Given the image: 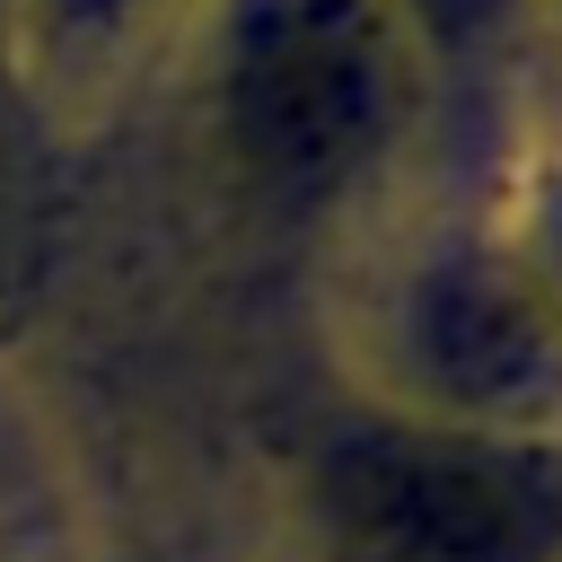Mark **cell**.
I'll return each mask as SVG.
<instances>
[{
  "label": "cell",
  "mask_w": 562,
  "mask_h": 562,
  "mask_svg": "<svg viewBox=\"0 0 562 562\" xmlns=\"http://www.w3.org/2000/svg\"><path fill=\"white\" fill-rule=\"evenodd\" d=\"M386 9L404 18V35L422 44V61H430V79H439V70L492 61V53L527 26L536 0H386Z\"/></svg>",
  "instance_id": "4"
},
{
  "label": "cell",
  "mask_w": 562,
  "mask_h": 562,
  "mask_svg": "<svg viewBox=\"0 0 562 562\" xmlns=\"http://www.w3.org/2000/svg\"><path fill=\"white\" fill-rule=\"evenodd\" d=\"M492 228L509 237V255L536 272V290H544L553 316H562V149H544V158L518 167V184H509V202L492 211Z\"/></svg>",
  "instance_id": "5"
},
{
  "label": "cell",
  "mask_w": 562,
  "mask_h": 562,
  "mask_svg": "<svg viewBox=\"0 0 562 562\" xmlns=\"http://www.w3.org/2000/svg\"><path fill=\"white\" fill-rule=\"evenodd\" d=\"M18 9H26V26H35L44 44H61V53H114V44L167 26L184 0H18Z\"/></svg>",
  "instance_id": "6"
},
{
  "label": "cell",
  "mask_w": 562,
  "mask_h": 562,
  "mask_svg": "<svg viewBox=\"0 0 562 562\" xmlns=\"http://www.w3.org/2000/svg\"><path fill=\"white\" fill-rule=\"evenodd\" d=\"M422 44L386 0H220L211 140L228 176L281 211L342 202L413 132Z\"/></svg>",
  "instance_id": "1"
},
{
  "label": "cell",
  "mask_w": 562,
  "mask_h": 562,
  "mask_svg": "<svg viewBox=\"0 0 562 562\" xmlns=\"http://www.w3.org/2000/svg\"><path fill=\"white\" fill-rule=\"evenodd\" d=\"M0 220H9V123H0Z\"/></svg>",
  "instance_id": "7"
},
{
  "label": "cell",
  "mask_w": 562,
  "mask_h": 562,
  "mask_svg": "<svg viewBox=\"0 0 562 562\" xmlns=\"http://www.w3.org/2000/svg\"><path fill=\"white\" fill-rule=\"evenodd\" d=\"M360 378L386 413L562 448V316L492 220L430 228L369 281Z\"/></svg>",
  "instance_id": "2"
},
{
  "label": "cell",
  "mask_w": 562,
  "mask_h": 562,
  "mask_svg": "<svg viewBox=\"0 0 562 562\" xmlns=\"http://www.w3.org/2000/svg\"><path fill=\"white\" fill-rule=\"evenodd\" d=\"M553 26H562V0H553Z\"/></svg>",
  "instance_id": "8"
},
{
  "label": "cell",
  "mask_w": 562,
  "mask_h": 562,
  "mask_svg": "<svg viewBox=\"0 0 562 562\" xmlns=\"http://www.w3.org/2000/svg\"><path fill=\"white\" fill-rule=\"evenodd\" d=\"M299 518L325 562H562V448L360 404L299 448Z\"/></svg>",
  "instance_id": "3"
}]
</instances>
